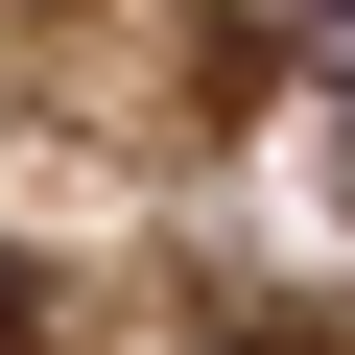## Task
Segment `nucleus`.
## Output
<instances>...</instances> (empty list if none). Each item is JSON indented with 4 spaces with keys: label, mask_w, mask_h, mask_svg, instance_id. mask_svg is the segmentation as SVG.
Here are the masks:
<instances>
[{
    "label": "nucleus",
    "mask_w": 355,
    "mask_h": 355,
    "mask_svg": "<svg viewBox=\"0 0 355 355\" xmlns=\"http://www.w3.org/2000/svg\"><path fill=\"white\" fill-rule=\"evenodd\" d=\"M0 355H24V261H0Z\"/></svg>",
    "instance_id": "f257e3e1"
},
{
    "label": "nucleus",
    "mask_w": 355,
    "mask_h": 355,
    "mask_svg": "<svg viewBox=\"0 0 355 355\" xmlns=\"http://www.w3.org/2000/svg\"><path fill=\"white\" fill-rule=\"evenodd\" d=\"M261 355H308V331H261Z\"/></svg>",
    "instance_id": "f03ea898"
}]
</instances>
